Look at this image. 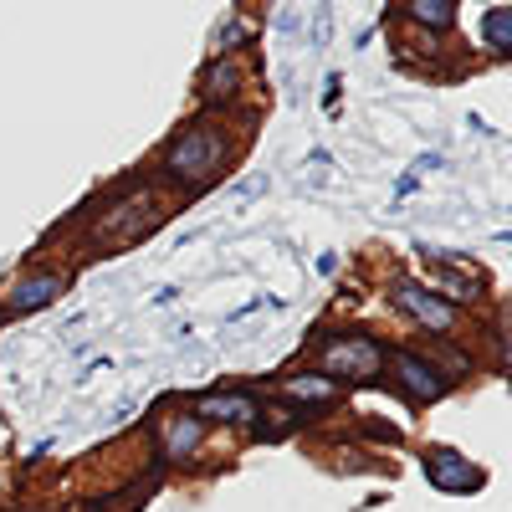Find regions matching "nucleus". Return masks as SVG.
Segmentation results:
<instances>
[{"label":"nucleus","mask_w":512,"mask_h":512,"mask_svg":"<svg viewBox=\"0 0 512 512\" xmlns=\"http://www.w3.org/2000/svg\"><path fill=\"white\" fill-rule=\"evenodd\" d=\"M400 308H405V313H415L425 328H441V333L451 328V308L441 303L436 292H425V287H415V282H405V287H400Z\"/></svg>","instance_id":"7"},{"label":"nucleus","mask_w":512,"mask_h":512,"mask_svg":"<svg viewBox=\"0 0 512 512\" xmlns=\"http://www.w3.org/2000/svg\"><path fill=\"white\" fill-rule=\"evenodd\" d=\"M390 364H395V379L405 384L410 400H441V395H446V379H441L431 364H420L415 354H395Z\"/></svg>","instance_id":"5"},{"label":"nucleus","mask_w":512,"mask_h":512,"mask_svg":"<svg viewBox=\"0 0 512 512\" xmlns=\"http://www.w3.org/2000/svg\"><path fill=\"white\" fill-rule=\"evenodd\" d=\"M415 185H420V175H405V180L395 185V195H415Z\"/></svg>","instance_id":"21"},{"label":"nucleus","mask_w":512,"mask_h":512,"mask_svg":"<svg viewBox=\"0 0 512 512\" xmlns=\"http://www.w3.org/2000/svg\"><path fill=\"white\" fill-rule=\"evenodd\" d=\"M425 477H431V487H441V492H472V487H482V472L466 456H456V451H431V456H425Z\"/></svg>","instance_id":"4"},{"label":"nucleus","mask_w":512,"mask_h":512,"mask_svg":"<svg viewBox=\"0 0 512 512\" xmlns=\"http://www.w3.org/2000/svg\"><path fill=\"white\" fill-rule=\"evenodd\" d=\"M241 31H246V26H241L236 16H231V21H221V31H216V52H221V57H226L231 47H241Z\"/></svg>","instance_id":"15"},{"label":"nucleus","mask_w":512,"mask_h":512,"mask_svg":"<svg viewBox=\"0 0 512 512\" xmlns=\"http://www.w3.org/2000/svg\"><path fill=\"white\" fill-rule=\"evenodd\" d=\"M200 415H210V420H231V425H246V420H256V405H251V400H241V395H205V400H200Z\"/></svg>","instance_id":"10"},{"label":"nucleus","mask_w":512,"mask_h":512,"mask_svg":"<svg viewBox=\"0 0 512 512\" xmlns=\"http://www.w3.org/2000/svg\"><path fill=\"white\" fill-rule=\"evenodd\" d=\"M318 272H323V277L338 272V251H323V256H318Z\"/></svg>","instance_id":"18"},{"label":"nucleus","mask_w":512,"mask_h":512,"mask_svg":"<svg viewBox=\"0 0 512 512\" xmlns=\"http://www.w3.org/2000/svg\"><path fill=\"white\" fill-rule=\"evenodd\" d=\"M482 36H487L492 57H507L512 52V6H492L487 21H482Z\"/></svg>","instance_id":"11"},{"label":"nucleus","mask_w":512,"mask_h":512,"mask_svg":"<svg viewBox=\"0 0 512 512\" xmlns=\"http://www.w3.org/2000/svg\"><path fill=\"white\" fill-rule=\"evenodd\" d=\"M180 297V287H159V297H154V308H169Z\"/></svg>","instance_id":"19"},{"label":"nucleus","mask_w":512,"mask_h":512,"mask_svg":"<svg viewBox=\"0 0 512 512\" xmlns=\"http://www.w3.org/2000/svg\"><path fill=\"white\" fill-rule=\"evenodd\" d=\"M226 134L216 123H190L185 134L164 149V175L185 185V190H200L221 175V164H226Z\"/></svg>","instance_id":"1"},{"label":"nucleus","mask_w":512,"mask_h":512,"mask_svg":"<svg viewBox=\"0 0 512 512\" xmlns=\"http://www.w3.org/2000/svg\"><path fill=\"white\" fill-rule=\"evenodd\" d=\"M52 297H62V277L57 272H36V277L11 287V308L16 313H36V308H47Z\"/></svg>","instance_id":"6"},{"label":"nucleus","mask_w":512,"mask_h":512,"mask_svg":"<svg viewBox=\"0 0 512 512\" xmlns=\"http://www.w3.org/2000/svg\"><path fill=\"white\" fill-rule=\"evenodd\" d=\"M328 36H333V6L323 0V6L313 11V47H328Z\"/></svg>","instance_id":"14"},{"label":"nucleus","mask_w":512,"mask_h":512,"mask_svg":"<svg viewBox=\"0 0 512 512\" xmlns=\"http://www.w3.org/2000/svg\"><path fill=\"white\" fill-rule=\"evenodd\" d=\"M400 6L410 21L431 26V31H451V21H456V0H400Z\"/></svg>","instance_id":"9"},{"label":"nucleus","mask_w":512,"mask_h":512,"mask_svg":"<svg viewBox=\"0 0 512 512\" xmlns=\"http://www.w3.org/2000/svg\"><path fill=\"white\" fill-rule=\"evenodd\" d=\"M287 395H297V400H333L338 384L328 374H297V379H287Z\"/></svg>","instance_id":"13"},{"label":"nucleus","mask_w":512,"mask_h":512,"mask_svg":"<svg viewBox=\"0 0 512 512\" xmlns=\"http://www.w3.org/2000/svg\"><path fill=\"white\" fill-rule=\"evenodd\" d=\"M241 88V67L236 62H226V57H216L205 67V82H200V93H205V103H221V98H231Z\"/></svg>","instance_id":"8"},{"label":"nucleus","mask_w":512,"mask_h":512,"mask_svg":"<svg viewBox=\"0 0 512 512\" xmlns=\"http://www.w3.org/2000/svg\"><path fill=\"white\" fill-rule=\"evenodd\" d=\"M431 282H436L441 292H456V297H466V292H472V282H466V277H456V272H436Z\"/></svg>","instance_id":"16"},{"label":"nucleus","mask_w":512,"mask_h":512,"mask_svg":"<svg viewBox=\"0 0 512 512\" xmlns=\"http://www.w3.org/2000/svg\"><path fill=\"white\" fill-rule=\"evenodd\" d=\"M267 185H272V180H267V175H251V180H246V185H236V190H231V195H236V200H256V195H262V190H267Z\"/></svg>","instance_id":"17"},{"label":"nucleus","mask_w":512,"mask_h":512,"mask_svg":"<svg viewBox=\"0 0 512 512\" xmlns=\"http://www.w3.org/2000/svg\"><path fill=\"white\" fill-rule=\"evenodd\" d=\"M323 364H328V374L369 379V374L379 369V344H374V338H349V344H323Z\"/></svg>","instance_id":"3"},{"label":"nucleus","mask_w":512,"mask_h":512,"mask_svg":"<svg viewBox=\"0 0 512 512\" xmlns=\"http://www.w3.org/2000/svg\"><path fill=\"white\" fill-rule=\"evenodd\" d=\"M200 441V420L195 415H180V420H169V436H164V456L169 461H180L185 451H195Z\"/></svg>","instance_id":"12"},{"label":"nucleus","mask_w":512,"mask_h":512,"mask_svg":"<svg viewBox=\"0 0 512 512\" xmlns=\"http://www.w3.org/2000/svg\"><path fill=\"white\" fill-rule=\"evenodd\" d=\"M338 88H344V77H338V72H333V77H328V93H323V98H328V108L338 103Z\"/></svg>","instance_id":"20"},{"label":"nucleus","mask_w":512,"mask_h":512,"mask_svg":"<svg viewBox=\"0 0 512 512\" xmlns=\"http://www.w3.org/2000/svg\"><path fill=\"white\" fill-rule=\"evenodd\" d=\"M154 221H159V216H154V195H134V200H123L118 210H108L98 231H103L108 241H139Z\"/></svg>","instance_id":"2"}]
</instances>
